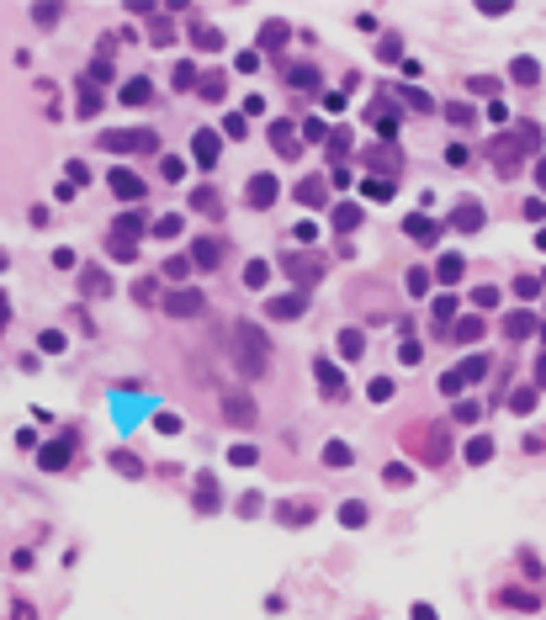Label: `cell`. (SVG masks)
Masks as SVG:
<instances>
[{
  "label": "cell",
  "instance_id": "obj_1",
  "mask_svg": "<svg viewBox=\"0 0 546 620\" xmlns=\"http://www.w3.org/2000/svg\"><path fill=\"white\" fill-rule=\"evenodd\" d=\"M234 340H239V366L249 371V377H265V366H271V345H265V334L249 329V323H239Z\"/></svg>",
  "mask_w": 546,
  "mask_h": 620
},
{
  "label": "cell",
  "instance_id": "obj_2",
  "mask_svg": "<svg viewBox=\"0 0 546 620\" xmlns=\"http://www.w3.org/2000/svg\"><path fill=\"white\" fill-rule=\"evenodd\" d=\"M483 371H488V356H472V360H462L456 371H445V377H440V387L451 393V398H456V393H462V387H472V382L483 377Z\"/></svg>",
  "mask_w": 546,
  "mask_h": 620
},
{
  "label": "cell",
  "instance_id": "obj_3",
  "mask_svg": "<svg viewBox=\"0 0 546 620\" xmlns=\"http://www.w3.org/2000/svg\"><path fill=\"white\" fill-rule=\"evenodd\" d=\"M101 149H112V154H143V149H154V133H101Z\"/></svg>",
  "mask_w": 546,
  "mask_h": 620
},
{
  "label": "cell",
  "instance_id": "obj_4",
  "mask_svg": "<svg viewBox=\"0 0 546 620\" xmlns=\"http://www.w3.org/2000/svg\"><path fill=\"white\" fill-rule=\"evenodd\" d=\"M164 308H170L175 319H191V313H202L207 302L197 297V292H170V297H164Z\"/></svg>",
  "mask_w": 546,
  "mask_h": 620
},
{
  "label": "cell",
  "instance_id": "obj_5",
  "mask_svg": "<svg viewBox=\"0 0 546 620\" xmlns=\"http://www.w3.org/2000/svg\"><path fill=\"white\" fill-rule=\"evenodd\" d=\"M223 414L234 424H255V403L244 398V393H228V398H223Z\"/></svg>",
  "mask_w": 546,
  "mask_h": 620
},
{
  "label": "cell",
  "instance_id": "obj_6",
  "mask_svg": "<svg viewBox=\"0 0 546 620\" xmlns=\"http://www.w3.org/2000/svg\"><path fill=\"white\" fill-rule=\"evenodd\" d=\"M303 308H308V297H303V292H286V297H276V302H271V313H276V319H297Z\"/></svg>",
  "mask_w": 546,
  "mask_h": 620
},
{
  "label": "cell",
  "instance_id": "obj_7",
  "mask_svg": "<svg viewBox=\"0 0 546 620\" xmlns=\"http://www.w3.org/2000/svg\"><path fill=\"white\" fill-rule=\"evenodd\" d=\"M249 201H255V207H271V201H276V180L255 175V180H249Z\"/></svg>",
  "mask_w": 546,
  "mask_h": 620
},
{
  "label": "cell",
  "instance_id": "obj_8",
  "mask_svg": "<svg viewBox=\"0 0 546 620\" xmlns=\"http://www.w3.org/2000/svg\"><path fill=\"white\" fill-rule=\"evenodd\" d=\"M319 382H324L329 398H340V393H345V377H340V366H334V360H319Z\"/></svg>",
  "mask_w": 546,
  "mask_h": 620
},
{
  "label": "cell",
  "instance_id": "obj_9",
  "mask_svg": "<svg viewBox=\"0 0 546 620\" xmlns=\"http://www.w3.org/2000/svg\"><path fill=\"white\" fill-rule=\"evenodd\" d=\"M80 281H85V292H96V297H112V281H106V271H96V265H85Z\"/></svg>",
  "mask_w": 546,
  "mask_h": 620
},
{
  "label": "cell",
  "instance_id": "obj_10",
  "mask_svg": "<svg viewBox=\"0 0 546 620\" xmlns=\"http://www.w3.org/2000/svg\"><path fill=\"white\" fill-rule=\"evenodd\" d=\"M112 191H117V197H143V180L127 175V170H112Z\"/></svg>",
  "mask_w": 546,
  "mask_h": 620
},
{
  "label": "cell",
  "instance_id": "obj_11",
  "mask_svg": "<svg viewBox=\"0 0 546 620\" xmlns=\"http://www.w3.org/2000/svg\"><path fill=\"white\" fill-rule=\"evenodd\" d=\"M69 445H75V441H53V445H48V451H42V467H48V472H59V467H64V461H69Z\"/></svg>",
  "mask_w": 546,
  "mask_h": 620
},
{
  "label": "cell",
  "instance_id": "obj_12",
  "mask_svg": "<svg viewBox=\"0 0 546 620\" xmlns=\"http://www.w3.org/2000/svg\"><path fill=\"white\" fill-rule=\"evenodd\" d=\"M271 143H276L282 154H297V133H292V122H276V127H271Z\"/></svg>",
  "mask_w": 546,
  "mask_h": 620
},
{
  "label": "cell",
  "instance_id": "obj_13",
  "mask_svg": "<svg viewBox=\"0 0 546 620\" xmlns=\"http://www.w3.org/2000/svg\"><path fill=\"white\" fill-rule=\"evenodd\" d=\"M191 260L202 265V271H212V265H218V244H212V239H197V244H191Z\"/></svg>",
  "mask_w": 546,
  "mask_h": 620
},
{
  "label": "cell",
  "instance_id": "obj_14",
  "mask_svg": "<svg viewBox=\"0 0 546 620\" xmlns=\"http://www.w3.org/2000/svg\"><path fill=\"white\" fill-rule=\"evenodd\" d=\"M191 154H197L202 164H212V160H218V138H212V133H197V143H191Z\"/></svg>",
  "mask_w": 546,
  "mask_h": 620
},
{
  "label": "cell",
  "instance_id": "obj_15",
  "mask_svg": "<svg viewBox=\"0 0 546 620\" xmlns=\"http://www.w3.org/2000/svg\"><path fill=\"white\" fill-rule=\"evenodd\" d=\"M75 106H80L85 117H90V112L101 106V90H96V80H80V101H75Z\"/></svg>",
  "mask_w": 546,
  "mask_h": 620
},
{
  "label": "cell",
  "instance_id": "obj_16",
  "mask_svg": "<svg viewBox=\"0 0 546 620\" xmlns=\"http://www.w3.org/2000/svg\"><path fill=\"white\" fill-rule=\"evenodd\" d=\"M286 80L297 85V90H313V85H319V69H313V64H297V69H292Z\"/></svg>",
  "mask_w": 546,
  "mask_h": 620
},
{
  "label": "cell",
  "instance_id": "obj_17",
  "mask_svg": "<svg viewBox=\"0 0 546 620\" xmlns=\"http://www.w3.org/2000/svg\"><path fill=\"white\" fill-rule=\"evenodd\" d=\"M149 96H154V90H149V80H127V85H122V101H133V106H143Z\"/></svg>",
  "mask_w": 546,
  "mask_h": 620
},
{
  "label": "cell",
  "instance_id": "obj_18",
  "mask_svg": "<svg viewBox=\"0 0 546 620\" xmlns=\"http://www.w3.org/2000/svg\"><path fill=\"white\" fill-rule=\"evenodd\" d=\"M112 467H117V472H127V478H138V472H143L138 456H127V451H112Z\"/></svg>",
  "mask_w": 546,
  "mask_h": 620
},
{
  "label": "cell",
  "instance_id": "obj_19",
  "mask_svg": "<svg viewBox=\"0 0 546 620\" xmlns=\"http://www.w3.org/2000/svg\"><path fill=\"white\" fill-rule=\"evenodd\" d=\"M456 223H462V228H477V223H483V212H477V201H467V207H456Z\"/></svg>",
  "mask_w": 546,
  "mask_h": 620
},
{
  "label": "cell",
  "instance_id": "obj_20",
  "mask_svg": "<svg viewBox=\"0 0 546 620\" xmlns=\"http://www.w3.org/2000/svg\"><path fill=\"white\" fill-rule=\"evenodd\" d=\"M514 80H525V85H536V80H541V69H536V59H520V64H514Z\"/></svg>",
  "mask_w": 546,
  "mask_h": 620
},
{
  "label": "cell",
  "instance_id": "obj_21",
  "mask_svg": "<svg viewBox=\"0 0 546 620\" xmlns=\"http://www.w3.org/2000/svg\"><path fill=\"white\" fill-rule=\"evenodd\" d=\"M366 398H371V403H387V398H393V382H387V377H377L371 387H366Z\"/></svg>",
  "mask_w": 546,
  "mask_h": 620
},
{
  "label": "cell",
  "instance_id": "obj_22",
  "mask_svg": "<svg viewBox=\"0 0 546 620\" xmlns=\"http://www.w3.org/2000/svg\"><path fill=\"white\" fill-rule=\"evenodd\" d=\"M191 207H197V212H218V191H197V197H191Z\"/></svg>",
  "mask_w": 546,
  "mask_h": 620
},
{
  "label": "cell",
  "instance_id": "obj_23",
  "mask_svg": "<svg viewBox=\"0 0 546 620\" xmlns=\"http://www.w3.org/2000/svg\"><path fill=\"white\" fill-rule=\"evenodd\" d=\"M324 461L329 467H350V445H324Z\"/></svg>",
  "mask_w": 546,
  "mask_h": 620
},
{
  "label": "cell",
  "instance_id": "obj_24",
  "mask_svg": "<svg viewBox=\"0 0 546 620\" xmlns=\"http://www.w3.org/2000/svg\"><path fill=\"white\" fill-rule=\"evenodd\" d=\"M408 234H414V239H435V223L430 218H408Z\"/></svg>",
  "mask_w": 546,
  "mask_h": 620
},
{
  "label": "cell",
  "instance_id": "obj_25",
  "mask_svg": "<svg viewBox=\"0 0 546 620\" xmlns=\"http://www.w3.org/2000/svg\"><path fill=\"white\" fill-rule=\"evenodd\" d=\"M504 599L514 604V610H536V594H525V588H509Z\"/></svg>",
  "mask_w": 546,
  "mask_h": 620
},
{
  "label": "cell",
  "instance_id": "obj_26",
  "mask_svg": "<svg viewBox=\"0 0 546 620\" xmlns=\"http://www.w3.org/2000/svg\"><path fill=\"white\" fill-rule=\"evenodd\" d=\"M340 520H345V525H366V504H345Z\"/></svg>",
  "mask_w": 546,
  "mask_h": 620
},
{
  "label": "cell",
  "instance_id": "obj_27",
  "mask_svg": "<svg viewBox=\"0 0 546 620\" xmlns=\"http://www.w3.org/2000/svg\"><path fill=\"white\" fill-rule=\"evenodd\" d=\"M504 334H530V319H525V313H509V319H504Z\"/></svg>",
  "mask_w": 546,
  "mask_h": 620
},
{
  "label": "cell",
  "instance_id": "obj_28",
  "mask_svg": "<svg viewBox=\"0 0 546 620\" xmlns=\"http://www.w3.org/2000/svg\"><path fill=\"white\" fill-rule=\"evenodd\" d=\"M488 456H493V441H472L467 445V461H488Z\"/></svg>",
  "mask_w": 546,
  "mask_h": 620
},
{
  "label": "cell",
  "instance_id": "obj_29",
  "mask_svg": "<svg viewBox=\"0 0 546 620\" xmlns=\"http://www.w3.org/2000/svg\"><path fill=\"white\" fill-rule=\"evenodd\" d=\"M340 350H345V356H361V334H356V329H345V334H340Z\"/></svg>",
  "mask_w": 546,
  "mask_h": 620
},
{
  "label": "cell",
  "instance_id": "obj_30",
  "mask_svg": "<svg viewBox=\"0 0 546 620\" xmlns=\"http://www.w3.org/2000/svg\"><path fill=\"white\" fill-rule=\"evenodd\" d=\"M154 234H160V239H175V234H181V218H160V223H154Z\"/></svg>",
  "mask_w": 546,
  "mask_h": 620
},
{
  "label": "cell",
  "instance_id": "obj_31",
  "mask_svg": "<svg viewBox=\"0 0 546 620\" xmlns=\"http://www.w3.org/2000/svg\"><path fill=\"white\" fill-rule=\"evenodd\" d=\"M456 276H462V260H456V255H445V260H440V281H456Z\"/></svg>",
  "mask_w": 546,
  "mask_h": 620
},
{
  "label": "cell",
  "instance_id": "obj_32",
  "mask_svg": "<svg viewBox=\"0 0 546 620\" xmlns=\"http://www.w3.org/2000/svg\"><path fill=\"white\" fill-rule=\"evenodd\" d=\"M297 197H303V201H319V197H324V186H319V180H303V186H297Z\"/></svg>",
  "mask_w": 546,
  "mask_h": 620
},
{
  "label": "cell",
  "instance_id": "obj_33",
  "mask_svg": "<svg viewBox=\"0 0 546 620\" xmlns=\"http://www.w3.org/2000/svg\"><path fill=\"white\" fill-rule=\"evenodd\" d=\"M477 329H483L477 319H462V323H456V340H477Z\"/></svg>",
  "mask_w": 546,
  "mask_h": 620
},
{
  "label": "cell",
  "instance_id": "obj_34",
  "mask_svg": "<svg viewBox=\"0 0 546 620\" xmlns=\"http://www.w3.org/2000/svg\"><path fill=\"white\" fill-rule=\"evenodd\" d=\"M234 467H255V445H234Z\"/></svg>",
  "mask_w": 546,
  "mask_h": 620
},
{
  "label": "cell",
  "instance_id": "obj_35",
  "mask_svg": "<svg viewBox=\"0 0 546 620\" xmlns=\"http://www.w3.org/2000/svg\"><path fill=\"white\" fill-rule=\"evenodd\" d=\"M334 223H340V228H356V223H361V212H356V207L345 201V207H340V218H334Z\"/></svg>",
  "mask_w": 546,
  "mask_h": 620
},
{
  "label": "cell",
  "instance_id": "obj_36",
  "mask_svg": "<svg viewBox=\"0 0 546 620\" xmlns=\"http://www.w3.org/2000/svg\"><path fill=\"white\" fill-rule=\"evenodd\" d=\"M265 276H271V271H265L260 260H255V265H249V271H244V281H249V286H265Z\"/></svg>",
  "mask_w": 546,
  "mask_h": 620
},
{
  "label": "cell",
  "instance_id": "obj_37",
  "mask_svg": "<svg viewBox=\"0 0 546 620\" xmlns=\"http://www.w3.org/2000/svg\"><path fill=\"white\" fill-rule=\"evenodd\" d=\"M472 302H477V308H493V302H499V292H493V286H477V292H472Z\"/></svg>",
  "mask_w": 546,
  "mask_h": 620
},
{
  "label": "cell",
  "instance_id": "obj_38",
  "mask_svg": "<svg viewBox=\"0 0 546 620\" xmlns=\"http://www.w3.org/2000/svg\"><path fill=\"white\" fill-rule=\"evenodd\" d=\"M366 197H393V180H366Z\"/></svg>",
  "mask_w": 546,
  "mask_h": 620
},
{
  "label": "cell",
  "instance_id": "obj_39",
  "mask_svg": "<svg viewBox=\"0 0 546 620\" xmlns=\"http://www.w3.org/2000/svg\"><path fill=\"white\" fill-rule=\"evenodd\" d=\"M202 96H207V101H223V80H218V75H212V80H202Z\"/></svg>",
  "mask_w": 546,
  "mask_h": 620
},
{
  "label": "cell",
  "instance_id": "obj_40",
  "mask_svg": "<svg viewBox=\"0 0 546 620\" xmlns=\"http://www.w3.org/2000/svg\"><path fill=\"white\" fill-rule=\"evenodd\" d=\"M414 620H435V610L430 604H414Z\"/></svg>",
  "mask_w": 546,
  "mask_h": 620
},
{
  "label": "cell",
  "instance_id": "obj_41",
  "mask_svg": "<svg viewBox=\"0 0 546 620\" xmlns=\"http://www.w3.org/2000/svg\"><path fill=\"white\" fill-rule=\"evenodd\" d=\"M5 319H11V308H5V297H0V323H5Z\"/></svg>",
  "mask_w": 546,
  "mask_h": 620
},
{
  "label": "cell",
  "instance_id": "obj_42",
  "mask_svg": "<svg viewBox=\"0 0 546 620\" xmlns=\"http://www.w3.org/2000/svg\"><path fill=\"white\" fill-rule=\"evenodd\" d=\"M541 382H546V356H541Z\"/></svg>",
  "mask_w": 546,
  "mask_h": 620
},
{
  "label": "cell",
  "instance_id": "obj_43",
  "mask_svg": "<svg viewBox=\"0 0 546 620\" xmlns=\"http://www.w3.org/2000/svg\"><path fill=\"white\" fill-rule=\"evenodd\" d=\"M0 271H5V255H0Z\"/></svg>",
  "mask_w": 546,
  "mask_h": 620
}]
</instances>
